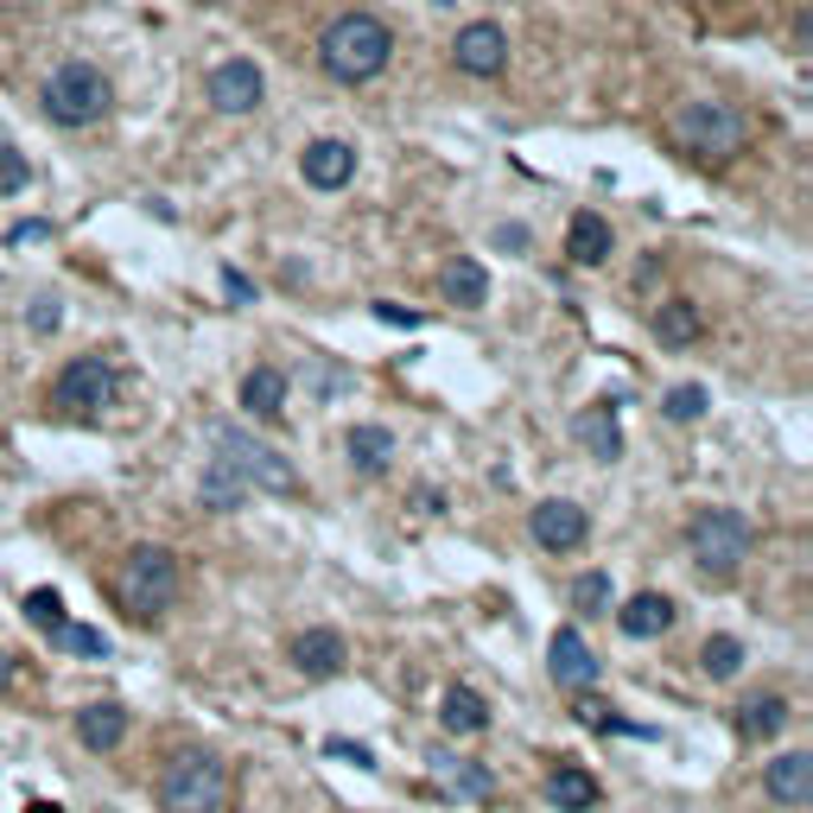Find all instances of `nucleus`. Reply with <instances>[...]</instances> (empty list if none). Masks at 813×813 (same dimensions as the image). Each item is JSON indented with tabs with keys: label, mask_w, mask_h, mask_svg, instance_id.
Listing matches in <instances>:
<instances>
[{
	"label": "nucleus",
	"mask_w": 813,
	"mask_h": 813,
	"mask_svg": "<svg viewBox=\"0 0 813 813\" xmlns=\"http://www.w3.org/2000/svg\"><path fill=\"white\" fill-rule=\"evenodd\" d=\"M706 337V312L693 299H661L655 312V344L661 350H686V344H699Z\"/></svg>",
	"instance_id": "a211bd4d"
},
{
	"label": "nucleus",
	"mask_w": 813,
	"mask_h": 813,
	"mask_svg": "<svg viewBox=\"0 0 813 813\" xmlns=\"http://www.w3.org/2000/svg\"><path fill=\"white\" fill-rule=\"evenodd\" d=\"M198 496H203V508H217V515H229V508H242L249 503V483L229 471L223 457H210L203 464V483H198Z\"/></svg>",
	"instance_id": "393cba45"
},
{
	"label": "nucleus",
	"mask_w": 813,
	"mask_h": 813,
	"mask_svg": "<svg viewBox=\"0 0 813 813\" xmlns=\"http://www.w3.org/2000/svg\"><path fill=\"white\" fill-rule=\"evenodd\" d=\"M667 134H674V147H680L686 159H699V166H725V159H737V152L750 147L743 108H737V102H718V96L680 102L674 122H667Z\"/></svg>",
	"instance_id": "f03ea898"
},
{
	"label": "nucleus",
	"mask_w": 813,
	"mask_h": 813,
	"mask_svg": "<svg viewBox=\"0 0 813 813\" xmlns=\"http://www.w3.org/2000/svg\"><path fill=\"white\" fill-rule=\"evenodd\" d=\"M706 388H699V381H680V388H667V401H661V413H667V420H699V413H706Z\"/></svg>",
	"instance_id": "2f4dec72"
},
{
	"label": "nucleus",
	"mask_w": 813,
	"mask_h": 813,
	"mask_svg": "<svg viewBox=\"0 0 813 813\" xmlns=\"http://www.w3.org/2000/svg\"><path fill=\"white\" fill-rule=\"evenodd\" d=\"M528 534L547 547V553H579L584 534H591V521H584L579 503H566V496H553V503H540L528 515Z\"/></svg>",
	"instance_id": "9b49d317"
},
{
	"label": "nucleus",
	"mask_w": 813,
	"mask_h": 813,
	"mask_svg": "<svg viewBox=\"0 0 813 813\" xmlns=\"http://www.w3.org/2000/svg\"><path fill=\"white\" fill-rule=\"evenodd\" d=\"M699 667H706L711 680H731L737 667H743V642H737V635H706V648H699Z\"/></svg>",
	"instance_id": "c756f323"
},
{
	"label": "nucleus",
	"mask_w": 813,
	"mask_h": 813,
	"mask_svg": "<svg viewBox=\"0 0 813 813\" xmlns=\"http://www.w3.org/2000/svg\"><path fill=\"white\" fill-rule=\"evenodd\" d=\"M13 680V655H0V686Z\"/></svg>",
	"instance_id": "a19ab883"
},
{
	"label": "nucleus",
	"mask_w": 813,
	"mask_h": 813,
	"mask_svg": "<svg viewBox=\"0 0 813 813\" xmlns=\"http://www.w3.org/2000/svg\"><path fill=\"white\" fill-rule=\"evenodd\" d=\"M344 661H350V648H344L337 630H305L299 642H293V667H299L305 680H337Z\"/></svg>",
	"instance_id": "4468645a"
},
{
	"label": "nucleus",
	"mask_w": 813,
	"mask_h": 813,
	"mask_svg": "<svg viewBox=\"0 0 813 813\" xmlns=\"http://www.w3.org/2000/svg\"><path fill=\"white\" fill-rule=\"evenodd\" d=\"M452 64L464 76H477V83H489V76H503L508 71V32L496 20H471V25H457V39H452Z\"/></svg>",
	"instance_id": "9d476101"
},
{
	"label": "nucleus",
	"mask_w": 813,
	"mask_h": 813,
	"mask_svg": "<svg viewBox=\"0 0 813 813\" xmlns=\"http://www.w3.org/2000/svg\"><path fill=\"white\" fill-rule=\"evenodd\" d=\"M572 439H579L598 464H616V457H623V426H616V406H610V401L584 406L579 420H572Z\"/></svg>",
	"instance_id": "dca6fc26"
},
{
	"label": "nucleus",
	"mask_w": 813,
	"mask_h": 813,
	"mask_svg": "<svg viewBox=\"0 0 813 813\" xmlns=\"http://www.w3.org/2000/svg\"><path fill=\"white\" fill-rule=\"evenodd\" d=\"M610 249H616V242H610V223L598 217V210H579L572 229H566V254H572L579 267H604Z\"/></svg>",
	"instance_id": "aec40b11"
},
{
	"label": "nucleus",
	"mask_w": 813,
	"mask_h": 813,
	"mask_svg": "<svg viewBox=\"0 0 813 813\" xmlns=\"http://www.w3.org/2000/svg\"><path fill=\"white\" fill-rule=\"evenodd\" d=\"M229 801V769L210 750H178L159 775V807L166 813H223Z\"/></svg>",
	"instance_id": "39448f33"
},
{
	"label": "nucleus",
	"mask_w": 813,
	"mask_h": 813,
	"mask_svg": "<svg viewBox=\"0 0 813 813\" xmlns=\"http://www.w3.org/2000/svg\"><path fill=\"white\" fill-rule=\"evenodd\" d=\"M325 750H330V757H344V762H356V769H376V757H369L362 743H350V737H330Z\"/></svg>",
	"instance_id": "e433bc0d"
},
{
	"label": "nucleus",
	"mask_w": 813,
	"mask_h": 813,
	"mask_svg": "<svg viewBox=\"0 0 813 813\" xmlns=\"http://www.w3.org/2000/svg\"><path fill=\"white\" fill-rule=\"evenodd\" d=\"M572 610L579 616H610V572H584L572 584Z\"/></svg>",
	"instance_id": "7c9ffc66"
},
{
	"label": "nucleus",
	"mask_w": 813,
	"mask_h": 813,
	"mask_svg": "<svg viewBox=\"0 0 813 813\" xmlns=\"http://www.w3.org/2000/svg\"><path fill=\"white\" fill-rule=\"evenodd\" d=\"M299 172L312 191H344L356 178V147L350 140H312V147L299 152Z\"/></svg>",
	"instance_id": "f8f14e48"
},
{
	"label": "nucleus",
	"mask_w": 813,
	"mask_h": 813,
	"mask_svg": "<svg viewBox=\"0 0 813 813\" xmlns=\"http://www.w3.org/2000/svg\"><path fill=\"white\" fill-rule=\"evenodd\" d=\"M25 813H64V807H51V801H32V807H25Z\"/></svg>",
	"instance_id": "79ce46f5"
},
{
	"label": "nucleus",
	"mask_w": 813,
	"mask_h": 813,
	"mask_svg": "<svg viewBox=\"0 0 813 813\" xmlns=\"http://www.w3.org/2000/svg\"><path fill=\"white\" fill-rule=\"evenodd\" d=\"M439 293L452 305H464V312H477L483 299H489V274H483V261H471V254H457L452 267L439 274Z\"/></svg>",
	"instance_id": "4be33fe9"
},
{
	"label": "nucleus",
	"mask_w": 813,
	"mask_h": 813,
	"mask_svg": "<svg viewBox=\"0 0 813 813\" xmlns=\"http://www.w3.org/2000/svg\"><path fill=\"white\" fill-rule=\"evenodd\" d=\"M674 598H661V591H642V598H630V604L616 610V630L635 635V642H648V635H667L674 630Z\"/></svg>",
	"instance_id": "f3484780"
},
{
	"label": "nucleus",
	"mask_w": 813,
	"mask_h": 813,
	"mask_svg": "<svg viewBox=\"0 0 813 813\" xmlns=\"http://www.w3.org/2000/svg\"><path fill=\"white\" fill-rule=\"evenodd\" d=\"M108 401H115V369H108V356H76V362H64V376L51 381V406L71 413V420H96Z\"/></svg>",
	"instance_id": "6e6552de"
},
{
	"label": "nucleus",
	"mask_w": 813,
	"mask_h": 813,
	"mask_svg": "<svg viewBox=\"0 0 813 813\" xmlns=\"http://www.w3.org/2000/svg\"><path fill=\"white\" fill-rule=\"evenodd\" d=\"M223 286H229V299H235V305H249V299H254V286H249L242 274H235V267L223 274Z\"/></svg>",
	"instance_id": "ea45409f"
},
{
	"label": "nucleus",
	"mask_w": 813,
	"mask_h": 813,
	"mask_svg": "<svg viewBox=\"0 0 813 813\" xmlns=\"http://www.w3.org/2000/svg\"><path fill=\"white\" fill-rule=\"evenodd\" d=\"M547 801H553V807H566V813H584V807H598V782H591L584 769H572V762H566V769H553V775H547Z\"/></svg>",
	"instance_id": "bb28decb"
},
{
	"label": "nucleus",
	"mask_w": 813,
	"mask_h": 813,
	"mask_svg": "<svg viewBox=\"0 0 813 813\" xmlns=\"http://www.w3.org/2000/svg\"><path fill=\"white\" fill-rule=\"evenodd\" d=\"M39 102H45V115L57 127H96L102 115L115 108V89H108V76H102L96 64L71 57V64H57V71L45 76Z\"/></svg>",
	"instance_id": "20e7f679"
},
{
	"label": "nucleus",
	"mask_w": 813,
	"mask_h": 813,
	"mask_svg": "<svg viewBox=\"0 0 813 813\" xmlns=\"http://www.w3.org/2000/svg\"><path fill=\"white\" fill-rule=\"evenodd\" d=\"M762 788H769V801H782V807H807L813 801V757L807 750H788L762 769Z\"/></svg>",
	"instance_id": "2eb2a0df"
},
{
	"label": "nucleus",
	"mask_w": 813,
	"mask_h": 813,
	"mask_svg": "<svg viewBox=\"0 0 813 813\" xmlns=\"http://www.w3.org/2000/svg\"><path fill=\"white\" fill-rule=\"evenodd\" d=\"M25 623L51 635L57 623H64V598H57V591H32V598H25Z\"/></svg>",
	"instance_id": "473e14b6"
},
{
	"label": "nucleus",
	"mask_w": 813,
	"mask_h": 813,
	"mask_svg": "<svg viewBox=\"0 0 813 813\" xmlns=\"http://www.w3.org/2000/svg\"><path fill=\"white\" fill-rule=\"evenodd\" d=\"M242 406H249L254 420H279V413H286V376L267 369V362L249 369V376H242Z\"/></svg>",
	"instance_id": "5701e85b"
},
{
	"label": "nucleus",
	"mask_w": 813,
	"mask_h": 813,
	"mask_svg": "<svg viewBox=\"0 0 813 813\" xmlns=\"http://www.w3.org/2000/svg\"><path fill=\"white\" fill-rule=\"evenodd\" d=\"M51 642H57V648H71V655H89V661H108V655H115V642H108V635H102V630H83V623H71V616L51 630Z\"/></svg>",
	"instance_id": "c85d7f7f"
},
{
	"label": "nucleus",
	"mask_w": 813,
	"mask_h": 813,
	"mask_svg": "<svg viewBox=\"0 0 813 813\" xmlns=\"http://www.w3.org/2000/svg\"><path fill=\"white\" fill-rule=\"evenodd\" d=\"M547 667H553V686H566V693H584L598 680V655H591V642L579 630H559L547 642Z\"/></svg>",
	"instance_id": "ddd939ff"
},
{
	"label": "nucleus",
	"mask_w": 813,
	"mask_h": 813,
	"mask_svg": "<svg viewBox=\"0 0 813 813\" xmlns=\"http://www.w3.org/2000/svg\"><path fill=\"white\" fill-rule=\"evenodd\" d=\"M394 57V32L376 13H337V20L318 32V64H325L337 83H376Z\"/></svg>",
	"instance_id": "f257e3e1"
},
{
	"label": "nucleus",
	"mask_w": 813,
	"mask_h": 813,
	"mask_svg": "<svg viewBox=\"0 0 813 813\" xmlns=\"http://www.w3.org/2000/svg\"><path fill=\"white\" fill-rule=\"evenodd\" d=\"M25 184H32V166H25L20 147H0V198H20Z\"/></svg>",
	"instance_id": "72a5a7b5"
},
{
	"label": "nucleus",
	"mask_w": 813,
	"mask_h": 813,
	"mask_svg": "<svg viewBox=\"0 0 813 813\" xmlns=\"http://www.w3.org/2000/svg\"><path fill=\"white\" fill-rule=\"evenodd\" d=\"M439 725H445L452 737H477V731H489V706H483L471 686H452L445 706H439Z\"/></svg>",
	"instance_id": "b1692460"
},
{
	"label": "nucleus",
	"mask_w": 813,
	"mask_h": 813,
	"mask_svg": "<svg viewBox=\"0 0 813 813\" xmlns=\"http://www.w3.org/2000/svg\"><path fill=\"white\" fill-rule=\"evenodd\" d=\"M261 96H267V76H261L254 57H223L217 71L203 76V102H210L217 115H254Z\"/></svg>",
	"instance_id": "1a4fd4ad"
},
{
	"label": "nucleus",
	"mask_w": 813,
	"mask_h": 813,
	"mask_svg": "<svg viewBox=\"0 0 813 813\" xmlns=\"http://www.w3.org/2000/svg\"><path fill=\"white\" fill-rule=\"evenodd\" d=\"M750 540H757V528H750L737 508H699V515H693V528H686L693 566H699L706 579H731L737 566L750 559Z\"/></svg>",
	"instance_id": "423d86ee"
},
{
	"label": "nucleus",
	"mask_w": 813,
	"mask_h": 813,
	"mask_svg": "<svg viewBox=\"0 0 813 813\" xmlns=\"http://www.w3.org/2000/svg\"><path fill=\"white\" fill-rule=\"evenodd\" d=\"M376 318L381 325H406V330L420 325V312H406V305H394V299H376Z\"/></svg>",
	"instance_id": "4c0bfd02"
},
{
	"label": "nucleus",
	"mask_w": 813,
	"mask_h": 813,
	"mask_svg": "<svg viewBox=\"0 0 813 813\" xmlns=\"http://www.w3.org/2000/svg\"><path fill=\"white\" fill-rule=\"evenodd\" d=\"M115 598L134 623H159L166 610L178 604V559L166 547H134L122 559V579H115Z\"/></svg>",
	"instance_id": "7ed1b4c3"
},
{
	"label": "nucleus",
	"mask_w": 813,
	"mask_h": 813,
	"mask_svg": "<svg viewBox=\"0 0 813 813\" xmlns=\"http://www.w3.org/2000/svg\"><path fill=\"white\" fill-rule=\"evenodd\" d=\"M572 711H579V725H591V731H635V725H623V718H616V711H610L604 699H591V693H584V699H579Z\"/></svg>",
	"instance_id": "c9c22d12"
},
{
	"label": "nucleus",
	"mask_w": 813,
	"mask_h": 813,
	"mask_svg": "<svg viewBox=\"0 0 813 813\" xmlns=\"http://www.w3.org/2000/svg\"><path fill=\"white\" fill-rule=\"evenodd\" d=\"M496 249H528V229H521V223H503V229H496Z\"/></svg>",
	"instance_id": "58836bf2"
},
{
	"label": "nucleus",
	"mask_w": 813,
	"mask_h": 813,
	"mask_svg": "<svg viewBox=\"0 0 813 813\" xmlns=\"http://www.w3.org/2000/svg\"><path fill=\"white\" fill-rule=\"evenodd\" d=\"M782 725H788V699H775V693H757V699H743V706H737V731L757 737V743H769Z\"/></svg>",
	"instance_id": "a878e982"
},
{
	"label": "nucleus",
	"mask_w": 813,
	"mask_h": 813,
	"mask_svg": "<svg viewBox=\"0 0 813 813\" xmlns=\"http://www.w3.org/2000/svg\"><path fill=\"white\" fill-rule=\"evenodd\" d=\"M344 452H350L356 477H381V471H388V457H394V432H388V426H350Z\"/></svg>",
	"instance_id": "412c9836"
},
{
	"label": "nucleus",
	"mask_w": 813,
	"mask_h": 813,
	"mask_svg": "<svg viewBox=\"0 0 813 813\" xmlns=\"http://www.w3.org/2000/svg\"><path fill=\"white\" fill-rule=\"evenodd\" d=\"M432 762H439V775H445L452 794H464V801H483V794H489V769H477V762H452L445 750H439Z\"/></svg>",
	"instance_id": "cd10ccee"
},
{
	"label": "nucleus",
	"mask_w": 813,
	"mask_h": 813,
	"mask_svg": "<svg viewBox=\"0 0 813 813\" xmlns=\"http://www.w3.org/2000/svg\"><path fill=\"white\" fill-rule=\"evenodd\" d=\"M122 737H127V711L115 706V699L76 711V743H83V750H96V757H102V750H115Z\"/></svg>",
	"instance_id": "6ab92c4d"
},
{
	"label": "nucleus",
	"mask_w": 813,
	"mask_h": 813,
	"mask_svg": "<svg viewBox=\"0 0 813 813\" xmlns=\"http://www.w3.org/2000/svg\"><path fill=\"white\" fill-rule=\"evenodd\" d=\"M25 325H32V337H51V330L64 325V305L51 299V293H39V299L25 305Z\"/></svg>",
	"instance_id": "f704fd0d"
},
{
	"label": "nucleus",
	"mask_w": 813,
	"mask_h": 813,
	"mask_svg": "<svg viewBox=\"0 0 813 813\" xmlns=\"http://www.w3.org/2000/svg\"><path fill=\"white\" fill-rule=\"evenodd\" d=\"M210 445H217V457H223L229 471L249 483V489H267V496H293V489H299V471H293L274 445L249 439V432L229 426V420H217V426H210Z\"/></svg>",
	"instance_id": "0eeeda50"
}]
</instances>
